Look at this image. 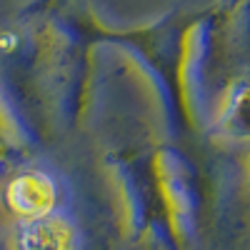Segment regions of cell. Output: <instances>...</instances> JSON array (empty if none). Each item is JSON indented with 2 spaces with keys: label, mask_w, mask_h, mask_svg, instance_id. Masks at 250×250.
Returning a JSON list of instances; mask_svg holds the SVG:
<instances>
[{
  "label": "cell",
  "mask_w": 250,
  "mask_h": 250,
  "mask_svg": "<svg viewBox=\"0 0 250 250\" xmlns=\"http://www.w3.org/2000/svg\"><path fill=\"white\" fill-rule=\"evenodd\" d=\"M8 203L25 218L50 215L55 205V188L43 173H25L8 185Z\"/></svg>",
  "instance_id": "1"
},
{
  "label": "cell",
  "mask_w": 250,
  "mask_h": 250,
  "mask_svg": "<svg viewBox=\"0 0 250 250\" xmlns=\"http://www.w3.org/2000/svg\"><path fill=\"white\" fill-rule=\"evenodd\" d=\"M73 230L60 218H28L20 228V250H73Z\"/></svg>",
  "instance_id": "2"
},
{
  "label": "cell",
  "mask_w": 250,
  "mask_h": 250,
  "mask_svg": "<svg viewBox=\"0 0 250 250\" xmlns=\"http://www.w3.org/2000/svg\"><path fill=\"white\" fill-rule=\"evenodd\" d=\"M223 125L228 133L250 138V83H243L233 90L223 115Z\"/></svg>",
  "instance_id": "3"
}]
</instances>
